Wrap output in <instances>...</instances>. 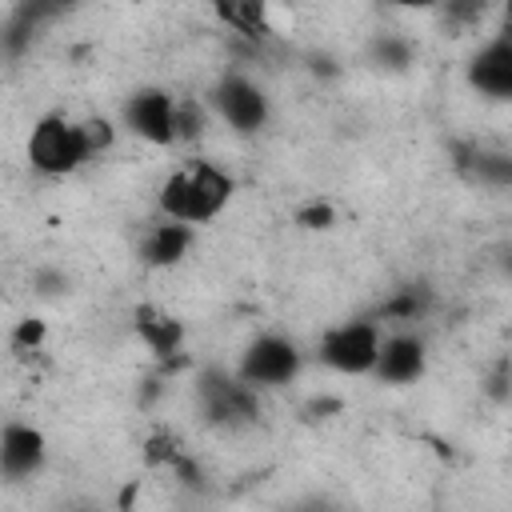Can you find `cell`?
<instances>
[{"label":"cell","instance_id":"20","mask_svg":"<svg viewBox=\"0 0 512 512\" xmlns=\"http://www.w3.org/2000/svg\"><path fill=\"white\" fill-rule=\"evenodd\" d=\"M436 8H440L444 28H472V24H480L488 0H440Z\"/></svg>","mask_w":512,"mask_h":512},{"label":"cell","instance_id":"15","mask_svg":"<svg viewBox=\"0 0 512 512\" xmlns=\"http://www.w3.org/2000/svg\"><path fill=\"white\" fill-rule=\"evenodd\" d=\"M368 60H372L376 68L400 72V68L412 64V44H408L404 36H396V32H380V36L368 44Z\"/></svg>","mask_w":512,"mask_h":512},{"label":"cell","instance_id":"4","mask_svg":"<svg viewBox=\"0 0 512 512\" xmlns=\"http://www.w3.org/2000/svg\"><path fill=\"white\" fill-rule=\"evenodd\" d=\"M380 336L384 332L376 320H348L320 336L316 356H320V364H328L340 376H368L376 364V352H380Z\"/></svg>","mask_w":512,"mask_h":512},{"label":"cell","instance_id":"9","mask_svg":"<svg viewBox=\"0 0 512 512\" xmlns=\"http://www.w3.org/2000/svg\"><path fill=\"white\" fill-rule=\"evenodd\" d=\"M48 460V440L40 428L24 424V420H12L0 428V476L4 480H28L44 468Z\"/></svg>","mask_w":512,"mask_h":512},{"label":"cell","instance_id":"7","mask_svg":"<svg viewBox=\"0 0 512 512\" xmlns=\"http://www.w3.org/2000/svg\"><path fill=\"white\" fill-rule=\"evenodd\" d=\"M172 112H176V100H172L164 88H136V92L124 100V128H128L132 136H140L144 144L168 148V144H176Z\"/></svg>","mask_w":512,"mask_h":512},{"label":"cell","instance_id":"3","mask_svg":"<svg viewBox=\"0 0 512 512\" xmlns=\"http://www.w3.org/2000/svg\"><path fill=\"white\" fill-rule=\"evenodd\" d=\"M24 156L40 176H72L80 164H88V152L80 144L76 124L68 116H60V112H48V116H40L32 124Z\"/></svg>","mask_w":512,"mask_h":512},{"label":"cell","instance_id":"26","mask_svg":"<svg viewBox=\"0 0 512 512\" xmlns=\"http://www.w3.org/2000/svg\"><path fill=\"white\" fill-rule=\"evenodd\" d=\"M312 72H316V76H336L340 68H336L332 56H312Z\"/></svg>","mask_w":512,"mask_h":512},{"label":"cell","instance_id":"25","mask_svg":"<svg viewBox=\"0 0 512 512\" xmlns=\"http://www.w3.org/2000/svg\"><path fill=\"white\" fill-rule=\"evenodd\" d=\"M36 280H40V284H44V288H40V292H48V296H52V292H64V284H68V280H64V276H60V272H40V276H36Z\"/></svg>","mask_w":512,"mask_h":512},{"label":"cell","instance_id":"23","mask_svg":"<svg viewBox=\"0 0 512 512\" xmlns=\"http://www.w3.org/2000/svg\"><path fill=\"white\" fill-rule=\"evenodd\" d=\"M296 224L304 232H328L336 224V208L328 200H308L304 208H296Z\"/></svg>","mask_w":512,"mask_h":512},{"label":"cell","instance_id":"18","mask_svg":"<svg viewBox=\"0 0 512 512\" xmlns=\"http://www.w3.org/2000/svg\"><path fill=\"white\" fill-rule=\"evenodd\" d=\"M172 128H176V140H200L204 128H208V108L200 100H176V112H172Z\"/></svg>","mask_w":512,"mask_h":512},{"label":"cell","instance_id":"16","mask_svg":"<svg viewBox=\"0 0 512 512\" xmlns=\"http://www.w3.org/2000/svg\"><path fill=\"white\" fill-rule=\"evenodd\" d=\"M76 132H80V144H84L88 160L104 156V152L116 144V124H112L108 116H88V120L76 124Z\"/></svg>","mask_w":512,"mask_h":512},{"label":"cell","instance_id":"12","mask_svg":"<svg viewBox=\"0 0 512 512\" xmlns=\"http://www.w3.org/2000/svg\"><path fill=\"white\" fill-rule=\"evenodd\" d=\"M188 252H192V224H184V220L164 216V224H152L140 240V264L144 268H176Z\"/></svg>","mask_w":512,"mask_h":512},{"label":"cell","instance_id":"10","mask_svg":"<svg viewBox=\"0 0 512 512\" xmlns=\"http://www.w3.org/2000/svg\"><path fill=\"white\" fill-rule=\"evenodd\" d=\"M468 88L488 96V100H508L512 96V44H508V36L488 40L468 60Z\"/></svg>","mask_w":512,"mask_h":512},{"label":"cell","instance_id":"22","mask_svg":"<svg viewBox=\"0 0 512 512\" xmlns=\"http://www.w3.org/2000/svg\"><path fill=\"white\" fill-rule=\"evenodd\" d=\"M44 340H48V324H44L40 316H24V320H16V328L8 332V344H12L16 352H40Z\"/></svg>","mask_w":512,"mask_h":512},{"label":"cell","instance_id":"17","mask_svg":"<svg viewBox=\"0 0 512 512\" xmlns=\"http://www.w3.org/2000/svg\"><path fill=\"white\" fill-rule=\"evenodd\" d=\"M36 32H40V28H36L32 20H24L20 12H12V16H8V24L0 28V56H8V60L24 56V52L32 48Z\"/></svg>","mask_w":512,"mask_h":512},{"label":"cell","instance_id":"28","mask_svg":"<svg viewBox=\"0 0 512 512\" xmlns=\"http://www.w3.org/2000/svg\"><path fill=\"white\" fill-rule=\"evenodd\" d=\"M0 340H4V328H0Z\"/></svg>","mask_w":512,"mask_h":512},{"label":"cell","instance_id":"19","mask_svg":"<svg viewBox=\"0 0 512 512\" xmlns=\"http://www.w3.org/2000/svg\"><path fill=\"white\" fill-rule=\"evenodd\" d=\"M180 452H184V444H180L176 432H168V428H152L148 440H144V464H148V468H168Z\"/></svg>","mask_w":512,"mask_h":512},{"label":"cell","instance_id":"2","mask_svg":"<svg viewBox=\"0 0 512 512\" xmlns=\"http://www.w3.org/2000/svg\"><path fill=\"white\" fill-rule=\"evenodd\" d=\"M196 404H200L204 424L212 428H248L260 420L256 388H248L236 372H224V368L196 372Z\"/></svg>","mask_w":512,"mask_h":512},{"label":"cell","instance_id":"13","mask_svg":"<svg viewBox=\"0 0 512 512\" xmlns=\"http://www.w3.org/2000/svg\"><path fill=\"white\" fill-rule=\"evenodd\" d=\"M432 288L428 284H400L380 308L372 320H384V324H412V320H424L432 312Z\"/></svg>","mask_w":512,"mask_h":512},{"label":"cell","instance_id":"11","mask_svg":"<svg viewBox=\"0 0 512 512\" xmlns=\"http://www.w3.org/2000/svg\"><path fill=\"white\" fill-rule=\"evenodd\" d=\"M132 332L140 336V344H144L160 364L180 360V352H184V324H180L176 316L152 308V304H136V312H132Z\"/></svg>","mask_w":512,"mask_h":512},{"label":"cell","instance_id":"21","mask_svg":"<svg viewBox=\"0 0 512 512\" xmlns=\"http://www.w3.org/2000/svg\"><path fill=\"white\" fill-rule=\"evenodd\" d=\"M80 0H20L12 12H20L24 20H32L36 28H44V24H52V20H60L64 12H72Z\"/></svg>","mask_w":512,"mask_h":512},{"label":"cell","instance_id":"24","mask_svg":"<svg viewBox=\"0 0 512 512\" xmlns=\"http://www.w3.org/2000/svg\"><path fill=\"white\" fill-rule=\"evenodd\" d=\"M332 412H340V400H336V396H320V400H308V408H304V416H308V420H328Z\"/></svg>","mask_w":512,"mask_h":512},{"label":"cell","instance_id":"8","mask_svg":"<svg viewBox=\"0 0 512 512\" xmlns=\"http://www.w3.org/2000/svg\"><path fill=\"white\" fill-rule=\"evenodd\" d=\"M428 368V344L424 336L416 332H392V336H380V352H376V364H372V376L380 384H416Z\"/></svg>","mask_w":512,"mask_h":512},{"label":"cell","instance_id":"1","mask_svg":"<svg viewBox=\"0 0 512 512\" xmlns=\"http://www.w3.org/2000/svg\"><path fill=\"white\" fill-rule=\"evenodd\" d=\"M236 192V180L208 164V160H196L192 168H176L164 184H160V212L168 220H184V224H208L212 216L224 212V204L232 200Z\"/></svg>","mask_w":512,"mask_h":512},{"label":"cell","instance_id":"27","mask_svg":"<svg viewBox=\"0 0 512 512\" xmlns=\"http://www.w3.org/2000/svg\"><path fill=\"white\" fill-rule=\"evenodd\" d=\"M388 4H396V8H412V12H428V8H436L440 0H388Z\"/></svg>","mask_w":512,"mask_h":512},{"label":"cell","instance_id":"6","mask_svg":"<svg viewBox=\"0 0 512 512\" xmlns=\"http://www.w3.org/2000/svg\"><path fill=\"white\" fill-rule=\"evenodd\" d=\"M208 108L240 136H252L268 124L272 108H268V92L248 80L244 72H224L216 84H212V96H208Z\"/></svg>","mask_w":512,"mask_h":512},{"label":"cell","instance_id":"5","mask_svg":"<svg viewBox=\"0 0 512 512\" xmlns=\"http://www.w3.org/2000/svg\"><path fill=\"white\" fill-rule=\"evenodd\" d=\"M300 368H304V356H300V348L288 340V336H276V332H264V336H256L248 348H244V356H240V364H236V376L248 384V388H284V384H292L296 376H300Z\"/></svg>","mask_w":512,"mask_h":512},{"label":"cell","instance_id":"14","mask_svg":"<svg viewBox=\"0 0 512 512\" xmlns=\"http://www.w3.org/2000/svg\"><path fill=\"white\" fill-rule=\"evenodd\" d=\"M224 24H232L248 40H264L272 32V24H268V0H236Z\"/></svg>","mask_w":512,"mask_h":512}]
</instances>
